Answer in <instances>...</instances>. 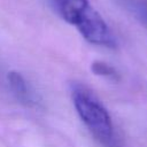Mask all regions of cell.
Instances as JSON below:
<instances>
[{
	"label": "cell",
	"mask_w": 147,
	"mask_h": 147,
	"mask_svg": "<svg viewBox=\"0 0 147 147\" xmlns=\"http://www.w3.org/2000/svg\"><path fill=\"white\" fill-rule=\"evenodd\" d=\"M138 13H139V15L141 16V18L145 21V22H147V8H139V10H138Z\"/></svg>",
	"instance_id": "5b68a950"
},
{
	"label": "cell",
	"mask_w": 147,
	"mask_h": 147,
	"mask_svg": "<svg viewBox=\"0 0 147 147\" xmlns=\"http://www.w3.org/2000/svg\"><path fill=\"white\" fill-rule=\"evenodd\" d=\"M74 106L93 137L105 147H118L111 117L98 95L86 85L71 84Z\"/></svg>",
	"instance_id": "6da1fadb"
},
{
	"label": "cell",
	"mask_w": 147,
	"mask_h": 147,
	"mask_svg": "<svg viewBox=\"0 0 147 147\" xmlns=\"http://www.w3.org/2000/svg\"><path fill=\"white\" fill-rule=\"evenodd\" d=\"M52 5L59 15L75 25L87 41L106 47L116 46L114 34L88 0H52Z\"/></svg>",
	"instance_id": "7a4b0ae2"
},
{
	"label": "cell",
	"mask_w": 147,
	"mask_h": 147,
	"mask_svg": "<svg viewBox=\"0 0 147 147\" xmlns=\"http://www.w3.org/2000/svg\"><path fill=\"white\" fill-rule=\"evenodd\" d=\"M8 80H9L13 92L17 95L18 99H21L25 102H31V94L29 92V87L26 85L25 79L22 77L21 74L15 72V71L9 72Z\"/></svg>",
	"instance_id": "3957f363"
},
{
	"label": "cell",
	"mask_w": 147,
	"mask_h": 147,
	"mask_svg": "<svg viewBox=\"0 0 147 147\" xmlns=\"http://www.w3.org/2000/svg\"><path fill=\"white\" fill-rule=\"evenodd\" d=\"M91 70L96 76H101V77H105V78H108L111 80L119 79L118 71L113 65H110L109 63H107L105 61H94L91 65Z\"/></svg>",
	"instance_id": "277c9868"
}]
</instances>
